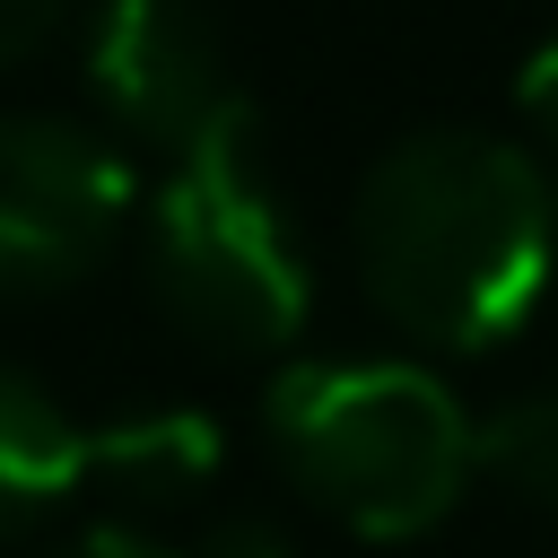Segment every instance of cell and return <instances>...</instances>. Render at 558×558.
Segmentation results:
<instances>
[{
	"label": "cell",
	"instance_id": "9",
	"mask_svg": "<svg viewBox=\"0 0 558 558\" xmlns=\"http://www.w3.org/2000/svg\"><path fill=\"white\" fill-rule=\"evenodd\" d=\"M514 113H523V131L558 157V35H541V44L523 52V70H514Z\"/></svg>",
	"mask_w": 558,
	"mask_h": 558
},
{
	"label": "cell",
	"instance_id": "7",
	"mask_svg": "<svg viewBox=\"0 0 558 558\" xmlns=\"http://www.w3.org/2000/svg\"><path fill=\"white\" fill-rule=\"evenodd\" d=\"M78 480H87V427H70V410L35 375L0 366V541L35 532Z\"/></svg>",
	"mask_w": 558,
	"mask_h": 558
},
{
	"label": "cell",
	"instance_id": "5",
	"mask_svg": "<svg viewBox=\"0 0 558 558\" xmlns=\"http://www.w3.org/2000/svg\"><path fill=\"white\" fill-rule=\"evenodd\" d=\"M87 96L122 140L157 157L192 148L209 122L244 105L227 78L218 26L192 0H105L87 17Z\"/></svg>",
	"mask_w": 558,
	"mask_h": 558
},
{
	"label": "cell",
	"instance_id": "3",
	"mask_svg": "<svg viewBox=\"0 0 558 558\" xmlns=\"http://www.w3.org/2000/svg\"><path fill=\"white\" fill-rule=\"evenodd\" d=\"M148 288L192 340L227 357H262L305 331L314 270L288 227V201L262 183L244 105L166 157V183L148 201Z\"/></svg>",
	"mask_w": 558,
	"mask_h": 558
},
{
	"label": "cell",
	"instance_id": "10",
	"mask_svg": "<svg viewBox=\"0 0 558 558\" xmlns=\"http://www.w3.org/2000/svg\"><path fill=\"white\" fill-rule=\"evenodd\" d=\"M192 558H296V549H288V532L262 523V514H218Z\"/></svg>",
	"mask_w": 558,
	"mask_h": 558
},
{
	"label": "cell",
	"instance_id": "2",
	"mask_svg": "<svg viewBox=\"0 0 558 558\" xmlns=\"http://www.w3.org/2000/svg\"><path fill=\"white\" fill-rule=\"evenodd\" d=\"M262 427L296 497L357 541H418L480 480L471 410L410 357H296L262 392Z\"/></svg>",
	"mask_w": 558,
	"mask_h": 558
},
{
	"label": "cell",
	"instance_id": "8",
	"mask_svg": "<svg viewBox=\"0 0 558 558\" xmlns=\"http://www.w3.org/2000/svg\"><path fill=\"white\" fill-rule=\"evenodd\" d=\"M471 462H480L506 497L558 514V384H549V392H514L506 410H488V418L471 427Z\"/></svg>",
	"mask_w": 558,
	"mask_h": 558
},
{
	"label": "cell",
	"instance_id": "1",
	"mask_svg": "<svg viewBox=\"0 0 558 558\" xmlns=\"http://www.w3.org/2000/svg\"><path fill=\"white\" fill-rule=\"evenodd\" d=\"M349 262L366 305L418 349H497L558 279V192L523 140L410 131L349 201Z\"/></svg>",
	"mask_w": 558,
	"mask_h": 558
},
{
	"label": "cell",
	"instance_id": "12",
	"mask_svg": "<svg viewBox=\"0 0 558 558\" xmlns=\"http://www.w3.org/2000/svg\"><path fill=\"white\" fill-rule=\"evenodd\" d=\"M61 558H183V549H166V541L140 532V523H96V532H78Z\"/></svg>",
	"mask_w": 558,
	"mask_h": 558
},
{
	"label": "cell",
	"instance_id": "6",
	"mask_svg": "<svg viewBox=\"0 0 558 558\" xmlns=\"http://www.w3.org/2000/svg\"><path fill=\"white\" fill-rule=\"evenodd\" d=\"M218 453H227L218 418L183 410V401L122 410V418L87 427V480H105L113 497H140V506H192L218 480Z\"/></svg>",
	"mask_w": 558,
	"mask_h": 558
},
{
	"label": "cell",
	"instance_id": "4",
	"mask_svg": "<svg viewBox=\"0 0 558 558\" xmlns=\"http://www.w3.org/2000/svg\"><path fill=\"white\" fill-rule=\"evenodd\" d=\"M131 227V157L61 113H0V296L87 279Z\"/></svg>",
	"mask_w": 558,
	"mask_h": 558
},
{
	"label": "cell",
	"instance_id": "11",
	"mask_svg": "<svg viewBox=\"0 0 558 558\" xmlns=\"http://www.w3.org/2000/svg\"><path fill=\"white\" fill-rule=\"evenodd\" d=\"M61 17H70V0H0V61L44 52L61 35Z\"/></svg>",
	"mask_w": 558,
	"mask_h": 558
}]
</instances>
